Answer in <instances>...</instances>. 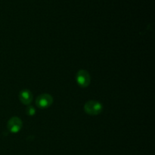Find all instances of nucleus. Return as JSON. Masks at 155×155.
<instances>
[{"instance_id":"obj_1","label":"nucleus","mask_w":155,"mask_h":155,"mask_svg":"<svg viewBox=\"0 0 155 155\" xmlns=\"http://www.w3.org/2000/svg\"><path fill=\"white\" fill-rule=\"evenodd\" d=\"M84 110L89 115H98L102 111L103 105L98 101H89L85 104Z\"/></svg>"},{"instance_id":"obj_2","label":"nucleus","mask_w":155,"mask_h":155,"mask_svg":"<svg viewBox=\"0 0 155 155\" xmlns=\"http://www.w3.org/2000/svg\"><path fill=\"white\" fill-rule=\"evenodd\" d=\"M76 80L78 85L81 87H87L90 84L91 77L89 72L85 70H80L77 72Z\"/></svg>"},{"instance_id":"obj_3","label":"nucleus","mask_w":155,"mask_h":155,"mask_svg":"<svg viewBox=\"0 0 155 155\" xmlns=\"http://www.w3.org/2000/svg\"><path fill=\"white\" fill-rule=\"evenodd\" d=\"M53 103V98L49 94H42L39 95L36 100L37 107L40 108H47L51 106Z\"/></svg>"},{"instance_id":"obj_4","label":"nucleus","mask_w":155,"mask_h":155,"mask_svg":"<svg viewBox=\"0 0 155 155\" xmlns=\"http://www.w3.org/2000/svg\"><path fill=\"white\" fill-rule=\"evenodd\" d=\"M23 123L18 117L11 118L8 122V129L12 133H18L22 128Z\"/></svg>"},{"instance_id":"obj_5","label":"nucleus","mask_w":155,"mask_h":155,"mask_svg":"<svg viewBox=\"0 0 155 155\" xmlns=\"http://www.w3.org/2000/svg\"><path fill=\"white\" fill-rule=\"evenodd\" d=\"M19 98L21 103H23L24 104H27V105L30 104L33 101V95L28 89H24V90L21 91L20 92Z\"/></svg>"},{"instance_id":"obj_6","label":"nucleus","mask_w":155,"mask_h":155,"mask_svg":"<svg viewBox=\"0 0 155 155\" xmlns=\"http://www.w3.org/2000/svg\"><path fill=\"white\" fill-rule=\"evenodd\" d=\"M36 113V110L33 108V107H28L27 108V115H30V116H33Z\"/></svg>"}]
</instances>
